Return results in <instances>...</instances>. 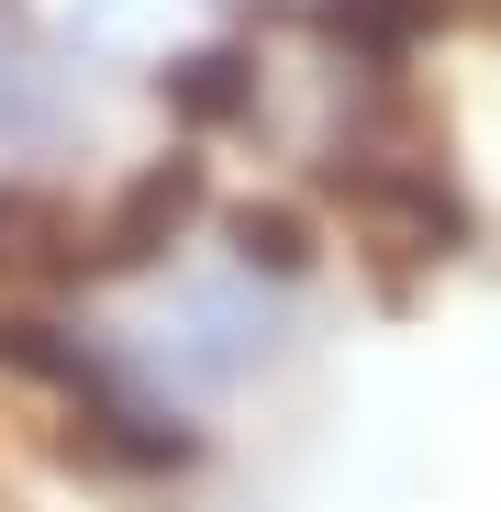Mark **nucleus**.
<instances>
[{"mask_svg": "<svg viewBox=\"0 0 501 512\" xmlns=\"http://www.w3.org/2000/svg\"><path fill=\"white\" fill-rule=\"evenodd\" d=\"M201 223V156H145L134 179L90 212V279H134Z\"/></svg>", "mask_w": 501, "mask_h": 512, "instance_id": "1", "label": "nucleus"}, {"mask_svg": "<svg viewBox=\"0 0 501 512\" xmlns=\"http://www.w3.org/2000/svg\"><path fill=\"white\" fill-rule=\"evenodd\" d=\"M78 279H90V223L56 190L0 179V290H78Z\"/></svg>", "mask_w": 501, "mask_h": 512, "instance_id": "2", "label": "nucleus"}, {"mask_svg": "<svg viewBox=\"0 0 501 512\" xmlns=\"http://www.w3.org/2000/svg\"><path fill=\"white\" fill-rule=\"evenodd\" d=\"M156 101L179 112L190 134H223L257 112V45H190L179 67H156Z\"/></svg>", "mask_w": 501, "mask_h": 512, "instance_id": "3", "label": "nucleus"}, {"mask_svg": "<svg viewBox=\"0 0 501 512\" xmlns=\"http://www.w3.org/2000/svg\"><path fill=\"white\" fill-rule=\"evenodd\" d=\"M223 234H234V268H245V279H312V223H301V212L245 201Z\"/></svg>", "mask_w": 501, "mask_h": 512, "instance_id": "4", "label": "nucleus"}]
</instances>
